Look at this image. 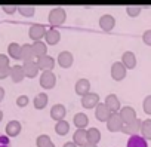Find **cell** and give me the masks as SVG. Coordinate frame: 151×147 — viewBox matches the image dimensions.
<instances>
[{"label":"cell","instance_id":"obj_23","mask_svg":"<svg viewBox=\"0 0 151 147\" xmlns=\"http://www.w3.org/2000/svg\"><path fill=\"white\" fill-rule=\"evenodd\" d=\"M47 94L46 92H40V94H37L36 97H34V101H33V104H34V107L37 109V110H43L46 106H47Z\"/></svg>","mask_w":151,"mask_h":147},{"label":"cell","instance_id":"obj_20","mask_svg":"<svg viewBox=\"0 0 151 147\" xmlns=\"http://www.w3.org/2000/svg\"><path fill=\"white\" fill-rule=\"evenodd\" d=\"M31 46H33L34 56H36L37 59L47 55V48H46V43H45V42H34Z\"/></svg>","mask_w":151,"mask_h":147},{"label":"cell","instance_id":"obj_42","mask_svg":"<svg viewBox=\"0 0 151 147\" xmlns=\"http://www.w3.org/2000/svg\"><path fill=\"white\" fill-rule=\"evenodd\" d=\"M64 147H77V146L74 144V141H73V143H70V141H68V143H65V144H64Z\"/></svg>","mask_w":151,"mask_h":147},{"label":"cell","instance_id":"obj_41","mask_svg":"<svg viewBox=\"0 0 151 147\" xmlns=\"http://www.w3.org/2000/svg\"><path fill=\"white\" fill-rule=\"evenodd\" d=\"M3 98H5V89H3V88H0V103L3 101Z\"/></svg>","mask_w":151,"mask_h":147},{"label":"cell","instance_id":"obj_36","mask_svg":"<svg viewBox=\"0 0 151 147\" xmlns=\"http://www.w3.org/2000/svg\"><path fill=\"white\" fill-rule=\"evenodd\" d=\"M17 104H18V107H25L28 104V97L27 95H19L17 98Z\"/></svg>","mask_w":151,"mask_h":147},{"label":"cell","instance_id":"obj_29","mask_svg":"<svg viewBox=\"0 0 151 147\" xmlns=\"http://www.w3.org/2000/svg\"><path fill=\"white\" fill-rule=\"evenodd\" d=\"M70 131V123L65 122V120H61V122H56L55 125V132L58 135H67Z\"/></svg>","mask_w":151,"mask_h":147},{"label":"cell","instance_id":"obj_24","mask_svg":"<svg viewBox=\"0 0 151 147\" xmlns=\"http://www.w3.org/2000/svg\"><path fill=\"white\" fill-rule=\"evenodd\" d=\"M45 39H46V43H49V45H56V43L61 40V34H59V31H58V30L50 28V30H47V31H46Z\"/></svg>","mask_w":151,"mask_h":147},{"label":"cell","instance_id":"obj_4","mask_svg":"<svg viewBox=\"0 0 151 147\" xmlns=\"http://www.w3.org/2000/svg\"><path fill=\"white\" fill-rule=\"evenodd\" d=\"M46 31H47V30H46L42 24H33V25L30 27V30H28V36H30V39L34 40V42H42V37L46 36Z\"/></svg>","mask_w":151,"mask_h":147},{"label":"cell","instance_id":"obj_28","mask_svg":"<svg viewBox=\"0 0 151 147\" xmlns=\"http://www.w3.org/2000/svg\"><path fill=\"white\" fill-rule=\"evenodd\" d=\"M8 54L11 55V58H14V59H21V46L18 45V43H11L9 46H8Z\"/></svg>","mask_w":151,"mask_h":147},{"label":"cell","instance_id":"obj_22","mask_svg":"<svg viewBox=\"0 0 151 147\" xmlns=\"http://www.w3.org/2000/svg\"><path fill=\"white\" fill-rule=\"evenodd\" d=\"M127 147H148V144L142 135H132L127 140Z\"/></svg>","mask_w":151,"mask_h":147},{"label":"cell","instance_id":"obj_25","mask_svg":"<svg viewBox=\"0 0 151 147\" xmlns=\"http://www.w3.org/2000/svg\"><path fill=\"white\" fill-rule=\"evenodd\" d=\"M34 58V52H33V46L31 45H22L21 46V59H24V62H30Z\"/></svg>","mask_w":151,"mask_h":147},{"label":"cell","instance_id":"obj_15","mask_svg":"<svg viewBox=\"0 0 151 147\" xmlns=\"http://www.w3.org/2000/svg\"><path fill=\"white\" fill-rule=\"evenodd\" d=\"M105 106L110 109L111 113H119V110H120V101H119L117 95H114V94L107 95V98H105Z\"/></svg>","mask_w":151,"mask_h":147},{"label":"cell","instance_id":"obj_33","mask_svg":"<svg viewBox=\"0 0 151 147\" xmlns=\"http://www.w3.org/2000/svg\"><path fill=\"white\" fill-rule=\"evenodd\" d=\"M126 12H127V15H130V17H138V15L141 14V8H139V6H129V8L126 9Z\"/></svg>","mask_w":151,"mask_h":147},{"label":"cell","instance_id":"obj_37","mask_svg":"<svg viewBox=\"0 0 151 147\" xmlns=\"http://www.w3.org/2000/svg\"><path fill=\"white\" fill-rule=\"evenodd\" d=\"M3 67H9V56L5 54H0V68Z\"/></svg>","mask_w":151,"mask_h":147},{"label":"cell","instance_id":"obj_31","mask_svg":"<svg viewBox=\"0 0 151 147\" xmlns=\"http://www.w3.org/2000/svg\"><path fill=\"white\" fill-rule=\"evenodd\" d=\"M141 135H142L145 140H151V119H147V120L142 122Z\"/></svg>","mask_w":151,"mask_h":147},{"label":"cell","instance_id":"obj_34","mask_svg":"<svg viewBox=\"0 0 151 147\" xmlns=\"http://www.w3.org/2000/svg\"><path fill=\"white\" fill-rule=\"evenodd\" d=\"M144 112L151 116V95H148V97L144 100Z\"/></svg>","mask_w":151,"mask_h":147},{"label":"cell","instance_id":"obj_7","mask_svg":"<svg viewBox=\"0 0 151 147\" xmlns=\"http://www.w3.org/2000/svg\"><path fill=\"white\" fill-rule=\"evenodd\" d=\"M142 122L144 120H141V119H136L133 123H129V125H124L123 126V129H122V132H124V134H127V135H139V132H141V129H142Z\"/></svg>","mask_w":151,"mask_h":147},{"label":"cell","instance_id":"obj_39","mask_svg":"<svg viewBox=\"0 0 151 147\" xmlns=\"http://www.w3.org/2000/svg\"><path fill=\"white\" fill-rule=\"evenodd\" d=\"M142 40H144V43H145V45L151 46V30H147V31L144 33V36H142Z\"/></svg>","mask_w":151,"mask_h":147},{"label":"cell","instance_id":"obj_16","mask_svg":"<svg viewBox=\"0 0 151 147\" xmlns=\"http://www.w3.org/2000/svg\"><path fill=\"white\" fill-rule=\"evenodd\" d=\"M24 73H25V77H30V79H33V77H36L37 76V73H39V65H37V62H34V61H30V62H24Z\"/></svg>","mask_w":151,"mask_h":147},{"label":"cell","instance_id":"obj_19","mask_svg":"<svg viewBox=\"0 0 151 147\" xmlns=\"http://www.w3.org/2000/svg\"><path fill=\"white\" fill-rule=\"evenodd\" d=\"M21 132V123L18 120H9L6 125V135L8 137H17Z\"/></svg>","mask_w":151,"mask_h":147},{"label":"cell","instance_id":"obj_5","mask_svg":"<svg viewBox=\"0 0 151 147\" xmlns=\"http://www.w3.org/2000/svg\"><path fill=\"white\" fill-rule=\"evenodd\" d=\"M126 67L123 65V62H114L113 65H111V77L114 79V80H123L124 79V76H126Z\"/></svg>","mask_w":151,"mask_h":147},{"label":"cell","instance_id":"obj_27","mask_svg":"<svg viewBox=\"0 0 151 147\" xmlns=\"http://www.w3.org/2000/svg\"><path fill=\"white\" fill-rule=\"evenodd\" d=\"M101 140V132L96 128H89L88 129V144H93L96 146Z\"/></svg>","mask_w":151,"mask_h":147},{"label":"cell","instance_id":"obj_26","mask_svg":"<svg viewBox=\"0 0 151 147\" xmlns=\"http://www.w3.org/2000/svg\"><path fill=\"white\" fill-rule=\"evenodd\" d=\"M73 122H74L76 126H77V129H85L88 126V123H89V119H88V116L85 113H77L74 116Z\"/></svg>","mask_w":151,"mask_h":147},{"label":"cell","instance_id":"obj_38","mask_svg":"<svg viewBox=\"0 0 151 147\" xmlns=\"http://www.w3.org/2000/svg\"><path fill=\"white\" fill-rule=\"evenodd\" d=\"M8 76H11V67H3V68H0V80H2V79H6Z\"/></svg>","mask_w":151,"mask_h":147},{"label":"cell","instance_id":"obj_1","mask_svg":"<svg viewBox=\"0 0 151 147\" xmlns=\"http://www.w3.org/2000/svg\"><path fill=\"white\" fill-rule=\"evenodd\" d=\"M67 18V14L62 8H55L49 12V22L52 27H58V25H62L64 21Z\"/></svg>","mask_w":151,"mask_h":147},{"label":"cell","instance_id":"obj_10","mask_svg":"<svg viewBox=\"0 0 151 147\" xmlns=\"http://www.w3.org/2000/svg\"><path fill=\"white\" fill-rule=\"evenodd\" d=\"M76 92H77L79 95L85 97L88 94H91V82L88 79H79L77 82H76Z\"/></svg>","mask_w":151,"mask_h":147},{"label":"cell","instance_id":"obj_35","mask_svg":"<svg viewBox=\"0 0 151 147\" xmlns=\"http://www.w3.org/2000/svg\"><path fill=\"white\" fill-rule=\"evenodd\" d=\"M0 147H11V140L5 134H0Z\"/></svg>","mask_w":151,"mask_h":147},{"label":"cell","instance_id":"obj_14","mask_svg":"<svg viewBox=\"0 0 151 147\" xmlns=\"http://www.w3.org/2000/svg\"><path fill=\"white\" fill-rule=\"evenodd\" d=\"M74 138V144L76 146H80V147H85L88 144V131L86 129H77L73 135Z\"/></svg>","mask_w":151,"mask_h":147},{"label":"cell","instance_id":"obj_18","mask_svg":"<svg viewBox=\"0 0 151 147\" xmlns=\"http://www.w3.org/2000/svg\"><path fill=\"white\" fill-rule=\"evenodd\" d=\"M58 64L64 68H68L71 67L73 64V54L68 52V51H62L59 55H58Z\"/></svg>","mask_w":151,"mask_h":147},{"label":"cell","instance_id":"obj_8","mask_svg":"<svg viewBox=\"0 0 151 147\" xmlns=\"http://www.w3.org/2000/svg\"><path fill=\"white\" fill-rule=\"evenodd\" d=\"M111 114H113V113H111L110 109L105 106V103H99V104H98V107H96V110H95V116H96V119H98L99 122H107Z\"/></svg>","mask_w":151,"mask_h":147},{"label":"cell","instance_id":"obj_11","mask_svg":"<svg viewBox=\"0 0 151 147\" xmlns=\"http://www.w3.org/2000/svg\"><path fill=\"white\" fill-rule=\"evenodd\" d=\"M37 65H39V68L43 70V71H52L53 67H55V59H53L52 56L46 55V56H42V58L37 59Z\"/></svg>","mask_w":151,"mask_h":147},{"label":"cell","instance_id":"obj_30","mask_svg":"<svg viewBox=\"0 0 151 147\" xmlns=\"http://www.w3.org/2000/svg\"><path fill=\"white\" fill-rule=\"evenodd\" d=\"M37 147H55V144L52 143V140H50V137L49 135H39L37 137Z\"/></svg>","mask_w":151,"mask_h":147},{"label":"cell","instance_id":"obj_2","mask_svg":"<svg viewBox=\"0 0 151 147\" xmlns=\"http://www.w3.org/2000/svg\"><path fill=\"white\" fill-rule=\"evenodd\" d=\"M123 126H124V122H123L120 113H113V114L110 116V119L107 120V128H108V131H111V132L122 131Z\"/></svg>","mask_w":151,"mask_h":147},{"label":"cell","instance_id":"obj_43","mask_svg":"<svg viewBox=\"0 0 151 147\" xmlns=\"http://www.w3.org/2000/svg\"><path fill=\"white\" fill-rule=\"evenodd\" d=\"M2 119H3V112L0 110V122H2Z\"/></svg>","mask_w":151,"mask_h":147},{"label":"cell","instance_id":"obj_12","mask_svg":"<svg viewBox=\"0 0 151 147\" xmlns=\"http://www.w3.org/2000/svg\"><path fill=\"white\" fill-rule=\"evenodd\" d=\"M65 114H67V110H65V107H64L62 104H55V106L50 109V117H52L53 120H56V122L64 120Z\"/></svg>","mask_w":151,"mask_h":147},{"label":"cell","instance_id":"obj_9","mask_svg":"<svg viewBox=\"0 0 151 147\" xmlns=\"http://www.w3.org/2000/svg\"><path fill=\"white\" fill-rule=\"evenodd\" d=\"M120 116H122L124 125L133 123V122L136 120V112H135V109H132V107H129V106H127V107H123V109L120 110Z\"/></svg>","mask_w":151,"mask_h":147},{"label":"cell","instance_id":"obj_3","mask_svg":"<svg viewBox=\"0 0 151 147\" xmlns=\"http://www.w3.org/2000/svg\"><path fill=\"white\" fill-rule=\"evenodd\" d=\"M56 85V76L52 71H43L40 76V86L43 89H52Z\"/></svg>","mask_w":151,"mask_h":147},{"label":"cell","instance_id":"obj_17","mask_svg":"<svg viewBox=\"0 0 151 147\" xmlns=\"http://www.w3.org/2000/svg\"><path fill=\"white\" fill-rule=\"evenodd\" d=\"M116 25V20L113 15H102L99 20V27L105 31H111Z\"/></svg>","mask_w":151,"mask_h":147},{"label":"cell","instance_id":"obj_32","mask_svg":"<svg viewBox=\"0 0 151 147\" xmlns=\"http://www.w3.org/2000/svg\"><path fill=\"white\" fill-rule=\"evenodd\" d=\"M18 12L22 17H33L36 9H34V6H18Z\"/></svg>","mask_w":151,"mask_h":147},{"label":"cell","instance_id":"obj_44","mask_svg":"<svg viewBox=\"0 0 151 147\" xmlns=\"http://www.w3.org/2000/svg\"><path fill=\"white\" fill-rule=\"evenodd\" d=\"M85 147H98V146H93V144H86Z\"/></svg>","mask_w":151,"mask_h":147},{"label":"cell","instance_id":"obj_6","mask_svg":"<svg viewBox=\"0 0 151 147\" xmlns=\"http://www.w3.org/2000/svg\"><path fill=\"white\" fill-rule=\"evenodd\" d=\"M98 104H99V95L95 92H91L82 97V106L85 109H93V107H98Z\"/></svg>","mask_w":151,"mask_h":147},{"label":"cell","instance_id":"obj_13","mask_svg":"<svg viewBox=\"0 0 151 147\" xmlns=\"http://www.w3.org/2000/svg\"><path fill=\"white\" fill-rule=\"evenodd\" d=\"M24 77H25V73H24V67L22 65H14V67H11V79L15 83L22 82Z\"/></svg>","mask_w":151,"mask_h":147},{"label":"cell","instance_id":"obj_21","mask_svg":"<svg viewBox=\"0 0 151 147\" xmlns=\"http://www.w3.org/2000/svg\"><path fill=\"white\" fill-rule=\"evenodd\" d=\"M122 62H123V65L126 67V68H135V65H136V58H135V54L133 52H130V51H126L124 54H123V56H122Z\"/></svg>","mask_w":151,"mask_h":147},{"label":"cell","instance_id":"obj_40","mask_svg":"<svg viewBox=\"0 0 151 147\" xmlns=\"http://www.w3.org/2000/svg\"><path fill=\"white\" fill-rule=\"evenodd\" d=\"M3 11H5L6 14H9V15H12L14 12H17V11H18V6H12V5H6V6H3Z\"/></svg>","mask_w":151,"mask_h":147}]
</instances>
